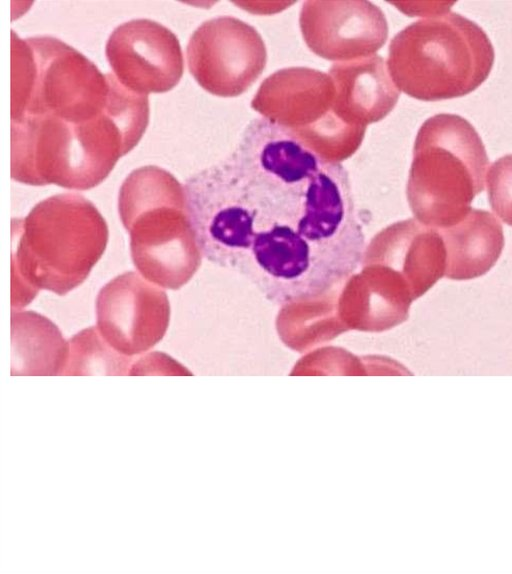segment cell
Instances as JSON below:
<instances>
[{"label":"cell","mask_w":512,"mask_h":574,"mask_svg":"<svg viewBox=\"0 0 512 574\" xmlns=\"http://www.w3.org/2000/svg\"><path fill=\"white\" fill-rule=\"evenodd\" d=\"M108 242L106 221L76 193L58 194L12 221L11 305H27L39 290L65 295L79 286Z\"/></svg>","instance_id":"3957f363"},{"label":"cell","mask_w":512,"mask_h":574,"mask_svg":"<svg viewBox=\"0 0 512 574\" xmlns=\"http://www.w3.org/2000/svg\"><path fill=\"white\" fill-rule=\"evenodd\" d=\"M32 326L12 313V375L62 374L69 355V342L47 318L30 312Z\"/></svg>","instance_id":"5bb4252c"},{"label":"cell","mask_w":512,"mask_h":574,"mask_svg":"<svg viewBox=\"0 0 512 574\" xmlns=\"http://www.w3.org/2000/svg\"><path fill=\"white\" fill-rule=\"evenodd\" d=\"M148 121V95L102 74L57 38L12 32V179L93 188L137 145Z\"/></svg>","instance_id":"7a4b0ae2"},{"label":"cell","mask_w":512,"mask_h":574,"mask_svg":"<svg viewBox=\"0 0 512 574\" xmlns=\"http://www.w3.org/2000/svg\"><path fill=\"white\" fill-rule=\"evenodd\" d=\"M485 183L491 208L512 226V154L494 162L488 169Z\"/></svg>","instance_id":"2e32d148"},{"label":"cell","mask_w":512,"mask_h":574,"mask_svg":"<svg viewBox=\"0 0 512 574\" xmlns=\"http://www.w3.org/2000/svg\"><path fill=\"white\" fill-rule=\"evenodd\" d=\"M105 54L117 80L142 95L171 90L184 70L176 35L149 19H134L116 27Z\"/></svg>","instance_id":"30bf717a"},{"label":"cell","mask_w":512,"mask_h":574,"mask_svg":"<svg viewBox=\"0 0 512 574\" xmlns=\"http://www.w3.org/2000/svg\"><path fill=\"white\" fill-rule=\"evenodd\" d=\"M335 87V111L347 124L366 129L395 107L400 91L377 54L336 62L328 71Z\"/></svg>","instance_id":"7c38bea8"},{"label":"cell","mask_w":512,"mask_h":574,"mask_svg":"<svg viewBox=\"0 0 512 574\" xmlns=\"http://www.w3.org/2000/svg\"><path fill=\"white\" fill-rule=\"evenodd\" d=\"M334 104L330 75L304 67L273 73L251 102L262 117L289 129L324 158L341 162L358 149L366 129L344 122Z\"/></svg>","instance_id":"52a82bcc"},{"label":"cell","mask_w":512,"mask_h":574,"mask_svg":"<svg viewBox=\"0 0 512 574\" xmlns=\"http://www.w3.org/2000/svg\"><path fill=\"white\" fill-rule=\"evenodd\" d=\"M439 232L447 253L445 276L451 280L486 274L498 261L505 243L500 221L483 209L471 208L460 222Z\"/></svg>","instance_id":"4fadbf2b"},{"label":"cell","mask_w":512,"mask_h":574,"mask_svg":"<svg viewBox=\"0 0 512 574\" xmlns=\"http://www.w3.org/2000/svg\"><path fill=\"white\" fill-rule=\"evenodd\" d=\"M299 22L309 49L331 61L375 55L388 38L384 13L369 1H305Z\"/></svg>","instance_id":"8fae6325"},{"label":"cell","mask_w":512,"mask_h":574,"mask_svg":"<svg viewBox=\"0 0 512 574\" xmlns=\"http://www.w3.org/2000/svg\"><path fill=\"white\" fill-rule=\"evenodd\" d=\"M131 359L114 350L91 327L69 340V355L62 374H126L132 368Z\"/></svg>","instance_id":"9a60e30c"},{"label":"cell","mask_w":512,"mask_h":574,"mask_svg":"<svg viewBox=\"0 0 512 574\" xmlns=\"http://www.w3.org/2000/svg\"><path fill=\"white\" fill-rule=\"evenodd\" d=\"M97 330L117 352L139 355L165 335L170 319L166 293L141 274L125 272L104 285L96 299Z\"/></svg>","instance_id":"9c48e42d"},{"label":"cell","mask_w":512,"mask_h":574,"mask_svg":"<svg viewBox=\"0 0 512 574\" xmlns=\"http://www.w3.org/2000/svg\"><path fill=\"white\" fill-rule=\"evenodd\" d=\"M489 159L473 125L450 113L436 114L420 127L408 183L414 213L440 229L460 222L484 190Z\"/></svg>","instance_id":"8992f818"},{"label":"cell","mask_w":512,"mask_h":574,"mask_svg":"<svg viewBox=\"0 0 512 574\" xmlns=\"http://www.w3.org/2000/svg\"><path fill=\"white\" fill-rule=\"evenodd\" d=\"M186 54L197 83L220 97L247 91L267 62L266 47L257 30L231 16L202 23L190 37Z\"/></svg>","instance_id":"ba28073f"},{"label":"cell","mask_w":512,"mask_h":574,"mask_svg":"<svg viewBox=\"0 0 512 574\" xmlns=\"http://www.w3.org/2000/svg\"><path fill=\"white\" fill-rule=\"evenodd\" d=\"M493 45L474 21L447 12L411 23L390 42L387 67L399 89L422 101L463 97L490 75Z\"/></svg>","instance_id":"277c9868"},{"label":"cell","mask_w":512,"mask_h":574,"mask_svg":"<svg viewBox=\"0 0 512 574\" xmlns=\"http://www.w3.org/2000/svg\"><path fill=\"white\" fill-rule=\"evenodd\" d=\"M118 210L139 273L159 287L177 290L185 285L202 254L179 181L157 166L138 168L120 188Z\"/></svg>","instance_id":"5b68a950"},{"label":"cell","mask_w":512,"mask_h":574,"mask_svg":"<svg viewBox=\"0 0 512 574\" xmlns=\"http://www.w3.org/2000/svg\"><path fill=\"white\" fill-rule=\"evenodd\" d=\"M184 192L201 254L274 304L321 297L363 263L366 237L346 169L265 117Z\"/></svg>","instance_id":"6da1fadb"}]
</instances>
